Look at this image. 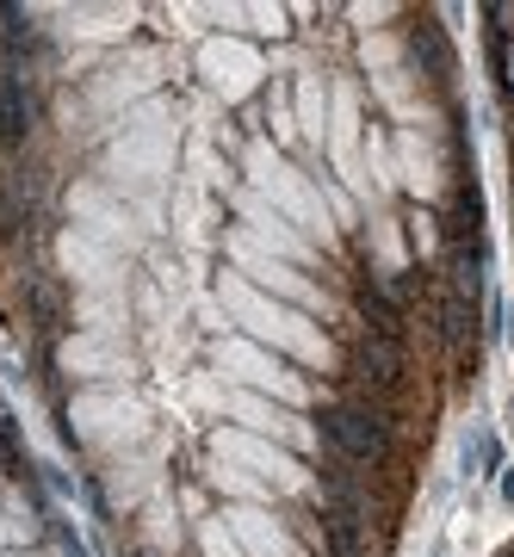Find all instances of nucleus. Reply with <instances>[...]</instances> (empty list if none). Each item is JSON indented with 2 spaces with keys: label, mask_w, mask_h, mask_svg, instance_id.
Masks as SVG:
<instances>
[{
  "label": "nucleus",
  "mask_w": 514,
  "mask_h": 557,
  "mask_svg": "<svg viewBox=\"0 0 514 557\" xmlns=\"http://www.w3.org/2000/svg\"><path fill=\"white\" fill-rule=\"evenodd\" d=\"M490 62H495V94H502V100H514V44L490 50Z\"/></svg>",
  "instance_id": "12"
},
{
  "label": "nucleus",
  "mask_w": 514,
  "mask_h": 557,
  "mask_svg": "<svg viewBox=\"0 0 514 557\" xmlns=\"http://www.w3.org/2000/svg\"><path fill=\"white\" fill-rule=\"evenodd\" d=\"M211 372H218L230 391H255V397H273L285 409H304L310 416V403H322V384L310 372H297L292 359L267 354L260 341L248 335H223L211 341Z\"/></svg>",
  "instance_id": "2"
},
{
  "label": "nucleus",
  "mask_w": 514,
  "mask_h": 557,
  "mask_svg": "<svg viewBox=\"0 0 514 557\" xmlns=\"http://www.w3.org/2000/svg\"><path fill=\"white\" fill-rule=\"evenodd\" d=\"M198 75L211 81L223 100H248L260 87V50L248 38H211L198 50Z\"/></svg>",
  "instance_id": "6"
},
{
  "label": "nucleus",
  "mask_w": 514,
  "mask_h": 557,
  "mask_svg": "<svg viewBox=\"0 0 514 557\" xmlns=\"http://www.w3.org/2000/svg\"><path fill=\"white\" fill-rule=\"evenodd\" d=\"M396 218H403V236H409V255H416V267L440 273V267H446V255H453L446 211H428V205H396Z\"/></svg>",
  "instance_id": "9"
},
{
  "label": "nucleus",
  "mask_w": 514,
  "mask_h": 557,
  "mask_svg": "<svg viewBox=\"0 0 514 557\" xmlns=\"http://www.w3.org/2000/svg\"><path fill=\"white\" fill-rule=\"evenodd\" d=\"M428 557H446V539H435V545H428Z\"/></svg>",
  "instance_id": "15"
},
{
  "label": "nucleus",
  "mask_w": 514,
  "mask_h": 557,
  "mask_svg": "<svg viewBox=\"0 0 514 557\" xmlns=\"http://www.w3.org/2000/svg\"><path fill=\"white\" fill-rule=\"evenodd\" d=\"M509 156H514V137H509Z\"/></svg>",
  "instance_id": "16"
},
{
  "label": "nucleus",
  "mask_w": 514,
  "mask_h": 557,
  "mask_svg": "<svg viewBox=\"0 0 514 557\" xmlns=\"http://www.w3.org/2000/svg\"><path fill=\"white\" fill-rule=\"evenodd\" d=\"M509 465V440L495 434L484 416H472L458 428V446H453V478L458 483H495Z\"/></svg>",
  "instance_id": "8"
},
{
  "label": "nucleus",
  "mask_w": 514,
  "mask_h": 557,
  "mask_svg": "<svg viewBox=\"0 0 514 557\" xmlns=\"http://www.w3.org/2000/svg\"><path fill=\"white\" fill-rule=\"evenodd\" d=\"M322 446H335L347 471H378V458L391 446V421H384L378 403L372 409H366V403H341V409H329V421H322Z\"/></svg>",
  "instance_id": "4"
},
{
  "label": "nucleus",
  "mask_w": 514,
  "mask_h": 557,
  "mask_svg": "<svg viewBox=\"0 0 514 557\" xmlns=\"http://www.w3.org/2000/svg\"><path fill=\"white\" fill-rule=\"evenodd\" d=\"M490 490H495V508H502V515H514V458L502 465V478H495Z\"/></svg>",
  "instance_id": "14"
},
{
  "label": "nucleus",
  "mask_w": 514,
  "mask_h": 557,
  "mask_svg": "<svg viewBox=\"0 0 514 557\" xmlns=\"http://www.w3.org/2000/svg\"><path fill=\"white\" fill-rule=\"evenodd\" d=\"M211 458H223V465L260 478L273 496H317V471H310L297 453H285L279 440L242 434V428H211Z\"/></svg>",
  "instance_id": "3"
},
{
  "label": "nucleus",
  "mask_w": 514,
  "mask_h": 557,
  "mask_svg": "<svg viewBox=\"0 0 514 557\" xmlns=\"http://www.w3.org/2000/svg\"><path fill=\"white\" fill-rule=\"evenodd\" d=\"M477 20H484V32H490V50L514 44V0H484V7H477Z\"/></svg>",
  "instance_id": "11"
},
{
  "label": "nucleus",
  "mask_w": 514,
  "mask_h": 557,
  "mask_svg": "<svg viewBox=\"0 0 514 557\" xmlns=\"http://www.w3.org/2000/svg\"><path fill=\"white\" fill-rule=\"evenodd\" d=\"M292 106H297V137L329 149V81L322 75H297Z\"/></svg>",
  "instance_id": "10"
},
{
  "label": "nucleus",
  "mask_w": 514,
  "mask_h": 557,
  "mask_svg": "<svg viewBox=\"0 0 514 557\" xmlns=\"http://www.w3.org/2000/svg\"><path fill=\"white\" fill-rule=\"evenodd\" d=\"M223 310H230V322H236V335L260 341L267 354L292 359L297 372H335V341H329V329H322L310 310H292V304L267 298V292H255L242 273H223Z\"/></svg>",
  "instance_id": "1"
},
{
  "label": "nucleus",
  "mask_w": 514,
  "mask_h": 557,
  "mask_svg": "<svg viewBox=\"0 0 514 557\" xmlns=\"http://www.w3.org/2000/svg\"><path fill=\"white\" fill-rule=\"evenodd\" d=\"M223 520H230L242 557H310V545L297 539L292 520H279V508H230Z\"/></svg>",
  "instance_id": "7"
},
{
  "label": "nucleus",
  "mask_w": 514,
  "mask_h": 557,
  "mask_svg": "<svg viewBox=\"0 0 514 557\" xmlns=\"http://www.w3.org/2000/svg\"><path fill=\"white\" fill-rule=\"evenodd\" d=\"M453 496H458L453 471H446V478H435V483H428V515H446V508H453Z\"/></svg>",
  "instance_id": "13"
},
{
  "label": "nucleus",
  "mask_w": 514,
  "mask_h": 557,
  "mask_svg": "<svg viewBox=\"0 0 514 557\" xmlns=\"http://www.w3.org/2000/svg\"><path fill=\"white\" fill-rule=\"evenodd\" d=\"M366 260H372V285L378 292H409V278H416V255H409V236H403V218L391 211H366Z\"/></svg>",
  "instance_id": "5"
}]
</instances>
